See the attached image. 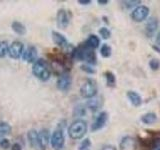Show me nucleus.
Instances as JSON below:
<instances>
[{"mask_svg": "<svg viewBox=\"0 0 160 150\" xmlns=\"http://www.w3.org/2000/svg\"><path fill=\"white\" fill-rule=\"evenodd\" d=\"M32 73L41 81H47L51 75V68L45 59H38L33 64Z\"/></svg>", "mask_w": 160, "mask_h": 150, "instance_id": "1", "label": "nucleus"}, {"mask_svg": "<svg viewBox=\"0 0 160 150\" xmlns=\"http://www.w3.org/2000/svg\"><path fill=\"white\" fill-rule=\"evenodd\" d=\"M87 132V123L82 119H77L70 125L68 128V134L70 138L78 140L84 137Z\"/></svg>", "mask_w": 160, "mask_h": 150, "instance_id": "2", "label": "nucleus"}, {"mask_svg": "<svg viewBox=\"0 0 160 150\" xmlns=\"http://www.w3.org/2000/svg\"><path fill=\"white\" fill-rule=\"evenodd\" d=\"M97 91H98V88H97L96 81L91 78H88L85 80V82L81 85V87H80V94H81V96L84 98L91 99L95 97L97 94Z\"/></svg>", "mask_w": 160, "mask_h": 150, "instance_id": "3", "label": "nucleus"}, {"mask_svg": "<svg viewBox=\"0 0 160 150\" xmlns=\"http://www.w3.org/2000/svg\"><path fill=\"white\" fill-rule=\"evenodd\" d=\"M50 144L54 150H61L65 144V137L62 129H56L50 137Z\"/></svg>", "mask_w": 160, "mask_h": 150, "instance_id": "4", "label": "nucleus"}, {"mask_svg": "<svg viewBox=\"0 0 160 150\" xmlns=\"http://www.w3.org/2000/svg\"><path fill=\"white\" fill-rule=\"evenodd\" d=\"M148 15L149 8L145 5H139V6L133 9V11L130 14V17L135 22H141L148 17Z\"/></svg>", "mask_w": 160, "mask_h": 150, "instance_id": "5", "label": "nucleus"}, {"mask_svg": "<svg viewBox=\"0 0 160 150\" xmlns=\"http://www.w3.org/2000/svg\"><path fill=\"white\" fill-rule=\"evenodd\" d=\"M24 52V44L21 41L15 40L9 45L8 54L12 59H19L22 57V54Z\"/></svg>", "mask_w": 160, "mask_h": 150, "instance_id": "6", "label": "nucleus"}, {"mask_svg": "<svg viewBox=\"0 0 160 150\" xmlns=\"http://www.w3.org/2000/svg\"><path fill=\"white\" fill-rule=\"evenodd\" d=\"M57 88L60 91H67V90L71 86V77H70L69 73L64 72L59 75L57 79Z\"/></svg>", "mask_w": 160, "mask_h": 150, "instance_id": "7", "label": "nucleus"}, {"mask_svg": "<svg viewBox=\"0 0 160 150\" xmlns=\"http://www.w3.org/2000/svg\"><path fill=\"white\" fill-rule=\"evenodd\" d=\"M70 22V18L68 16V12L65 9H59L56 14V23L57 26L61 29L67 28Z\"/></svg>", "mask_w": 160, "mask_h": 150, "instance_id": "8", "label": "nucleus"}, {"mask_svg": "<svg viewBox=\"0 0 160 150\" xmlns=\"http://www.w3.org/2000/svg\"><path fill=\"white\" fill-rule=\"evenodd\" d=\"M37 56H38V53L35 46H28L26 49H24V52L22 54V58L24 61H27L29 63H33V64L38 60Z\"/></svg>", "mask_w": 160, "mask_h": 150, "instance_id": "9", "label": "nucleus"}, {"mask_svg": "<svg viewBox=\"0 0 160 150\" xmlns=\"http://www.w3.org/2000/svg\"><path fill=\"white\" fill-rule=\"evenodd\" d=\"M51 34H52L53 42L56 44L58 47L62 48V49H66V50L69 47H71V46H70L69 42L67 41L66 37H65L63 34H61V33L58 32V31H52Z\"/></svg>", "mask_w": 160, "mask_h": 150, "instance_id": "10", "label": "nucleus"}, {"mask_svg": "<svg viewBox=\"0 0 160 150\" xmlns=\"http://www.w3.org/2000/svg\"><path fill=\"white\" fill-rule=\"evenodd\" d=\"M107 119H108V114H107L106 111L100 112L99 115L96 117V119H95V121L92 124L91 130L94 132V131H98V130L103 128L104 125L106 124V122H107Z\"/></svg>", "mask_w": 160, "mask_h": 150, "instance_id": "11", "label": "nucleus"}, {"mask_svg": "<svg viewBox=\"0 0 160 150\" xmlns=\"http://www.w3.org/2000/svg\"><path fill=\"white\" fill-rule=\"evenodd\" d=\"M50 142V132L49 130L46 128H43L40 130V132L38 133V144L39 148L41 150H45L46 147L48 146V144Z\"/></svg>", "mask_w": 160, "mask_h": 150, "instance_id": "12", "label": "nucleus"}, {"mask_svg": "<svg viewBox=\"0 0 160 150\" xmlns=\"http://www.w3.org/2000/svg\"><path fill=\"white\" fill-rule=\"evenodd\" d=\"M120 150H136L137 141L131 136H125L120 141Z\"/></svg>", "mask_w": 160, "mask_h": 150, "instance_id": "13", "label": "nucleus"}, {"mask_svg": "<svg viewBox=\"0 0 160 150\" xmlns=\"http://www.w3.org/2000/svg\"><path fill=\"white\" fill-rule=\"evenodd\" d=\"M83 47H84V54H83V61H86L89 65H95L97 63V57L96 54H95L94 50L88 48L84 43Z\"/></svg>", "mask_w": 160, "mask_h": 150, "instance_id": "14", "label": "nucleus"}, {"mask_svg": "<svg viewBox=\"0 0 160 150\" xmlns=\"http://www.w3.org/2000/svg\"><path fill=\"white\" fill-rule=\"evenodd\" d=\"M158 28V21L155 17H150L145 25V33L147 37H152Z\"/></svg>", "mask_w": 160, "mask_h": 150, "instance_id": "15", "label": "nucleus"}, {"mask_svg": "<svg viewBox=\"0 0 160 150\" xmlns=\"http://www.w3.org/2000/svg\"><path fill=\"white\" fill-rule=\"evenodd\" d=\"M127 97L130 100L131 104L133 105V106H135V107L140 106L141 103H142L141 96H140V95L136 91H131V90H130V91L127 92Z\"/></svg>", "mask_w": 160, "mask_h": 150, "instance_id": "16", "label": "nucleus"}, {"mask_svg": "<svg viewBox=\"0 0 160 150\" xmlns=\"http://www.w3.org/2000/svg\"><path fill=\"white\" fill-rule=\"evenodd\" d=\"M27 138H28L30 146L33 147V148L39 147V144H38V132L36 131V130H35V129L29 130V132L27 133Z\"/></svg>", "mask_w": 160, "mask_h": 150, "instance_id": "17", "label": "nucleus"}, {"mask_svg": "<svg viewBox=\"0 0 160 150\" xmlns=\"http://www.w3.org/2000/svg\"><path fill=\"white\" fill-rule=\"evenodd\" d=\"M84 44L86 45V46L90 49H96L99 47V44H100V40L98 38V36H96L95 34H91L89 35V37L87 38L86 41L84 42Z\"/></svg>", "mask_w": 160, "mask_h": 150, "instance_id": "18", "label": "nucleus"}, {"mask_svg": "<svg viewBox=\"0 0 160 150\" xmlns=\"http://www.w3.org/2000/svg\"><path fill=\"white\" fill-rule=\"evenodd\" d=\"M141 121L144 124H153L157 121V115L154 112H147L141 116Z\"/></svg>", "mask_w": 160, "mask_h": 150, "instance_id": "19", "label": "nucleus"}, {"mask_svg": "<svg viewBox=\"0 0 160 150\" xmlns=\"http://www.w3.org/2000/svg\"><path fill=\"white\" fill-rule=\"evenodd\" d=\"M11 28L15 33L18 35H21V36L26 33V27L24 26V24H22L19 21H13L11 24Z\"/></svg>", "mask_w": 160, "mask_h": 150, "instance_id": "20", "label": "nucleus"}, {"mask_svg": "<svg viewBox=\"0 0 160 150\" xmlns=\"http://www.w3.org/2000/svg\"><path fill=\"white\" fill-rule=\"evenodd\" d=\"M101 100H100V98H91L90 100H88L87 102V107L91 110V111L95 112L97 111V110L100 108V106H101Z\"/></svg>", "mask_w": 160, "mask_h": 150, "instance_id": "21", "label": "nucleus"}, {"mask_svg": "<svg viewBox=\"0 0 160 150\" xmlns=\"http://www.w3.org/2000/svg\"><path fill=\"white\" fill-rule=\"evenodd\" d=\"M10 133H11V126L5 121L0 122V138L2 139Z\"/></svg>", "mask_w": 160, "mask_h": 150, "instance_id": "22", "label": "nucleus"}, {"mask_svg": "<svg viewBox=\"0 0 160 150\" xmlns=\"http://www.w3.org/2000/svg\"><path fill=\"white\" fill-rule=\"evenodd\" d=\"M104 76H105V79H106V83H107L108 86L114 87L115 83H116V77H115L114 73L108 70V71L104 72Z\"/></svg>", "mask_w": 160, "mask_h": 150, "instance_id": "23", "label": "nucleus"}, {"mask_svg": "<svg viewBox=\"0 0 160 150\" xmlns=\"http://www.w3.org/2000/svg\"><path fill=\"white\" fill-rule=\"evenodd\" d=\"M100 54L104 58H108L111 55V47L108 44H103L101 48H100Z\"/></svg>", "mask_w": 160, "mask_h": 150, "instance_id": "24", "label": "nucleus"}, {"mask_svg": "<svg viewBox=\"0 0 160 150\" xmlns=\"http://www.w3.org/2000/svg\"><path fill=\"white\" fill-rule=\"evenodd\" d=\"M8 48H9V44L6 40L0 42V58H3L8 53Z\"/></svg>", "mask_w": 160, "mask_h": 150, "instance_id": "25", "label": "nucleus"}, {"mask_svg": "<svg viewBox=\"0 0 160 150\" xmlns=\"http://www.w3.org/2000/svg\"><path fill=\"white\" fill-rule=\"evenodd\" d=\"M123 6L127 9H131L133 7L136 8L137 6H139V4L141 3V1L139 0H127V1H123Z\"/></svg>", "mask_w": 160, "mask_h": 150, "instance_id": "26", "label": "nucleus"}, {"mask_svg": "<svg viewBox=\"0 0 160 150\" xmlns=\"http://www.w3.org/2000/svg\"><path fill=\"white\" fill-rule=\"evenodd\" d=\"M160 133H154V137L152 138V148L151 150H160V137L158 136Z\"/></svg>", "mask_w": 160, "mask_h": 150, "instance_id": "27", "label": "nucleus"}, {"mask_svg": "<svg viewBox=\"0 0 160 150\" xmlns=\"http://www.w3.org/2000/svg\"><path fill=\"white\" fill-rule=\"evenodd\" d=\"M90 149H91V141H90L89 138H85L80 143L78 150H90Z\"/></svg>", "mask_w": 160, "mask_h": 150, "instance_id": "28", "label": "nucleus"}, {"mask_svg": "<svg viewBox=\"0 0 160 150\" xmlns=\"http://www.w3.org/2000/svg\"><path fill=\"white\" fill-rule=\"evenodd\" d=\"M99 34L100 36H101L103 39H108L111 36V32H110V30L106 27H101L99 29Z\"/></svg>", "mask_w": 160, "mask_h": 150, "instance_id": "29", "label": "nucleus"}, {"mask_svg": "<svg viewBox=\"0 0 160 150\" xmlns=\"http://www.w3.org/2000/svg\"><path fill=\"white\" fill-rule=\"evenodd\" d=\"M85 113H86V109L83 105H78L74 109V115H76V116H83Z\"/></svg>", "mask_w": 160, "mask_h": 150, "instance_id": "30", "label": "nucleus"}, {"mask_svg": "<svg viewBox=\"0 0 160 150\" xmlns=\"http://www.w3.org/2000/svg\"><path fill=\"white\" fill-rule=\"evenodd\" d=\"M149 67L152 70H158L160 68V61L158 59H151L149 61Z\"/></svg>", "mask_w": 160, "mask_h": 150, "instance_id": "31", "label": "nucleus"}, {"mask_svg": "<svg viewBox=\"0 0 160 150\" xmlns=\"http://www.w3.org/2000/svg\"><path fill=\"white\" fill-rule=\"evenodd\" d=\"M0 147L2 149H8L10 147V141L7 138L0 139Z\"/></svg>", "mask_w": 160, "mask_h": 150, "instance_id": "32", "label": "nucleus"}, {"mask_svg": "<svg viewBox=\"0 0 160 150\" xmlns=\"http://www.w3.org/2000/svg\"><path fill=\"white\" fill-rule=\"evenodd\" d=\"M81 70H83L84 72H86L88 74H94L95 70L90 66V65H81Z\"/></svg>", "mask_w": 160, "mask_h": 150, "instance_id": "33", "label": "nucleus"}, {"mask_svg": "<svg viewBox=\"0 0 160 150\" xmlns=\"http://www.w3.org/2000/svg\"><path fill=\"white\" fill-rule=\"evenodd\" d=\"M11 150H22V147L19 143H14L11 146Z\"/></svg>", "mask_w": 160, "mask_h": 150, "instance_id": "34", "label": "nucleus"}, {"mask_svg": "<svg viewBox=\"0 0 160 150\" xmlns=\"http://www.w3.org/2000/svg\"><path fill=\"white\" fill-rule=\"evenodd\" d=\"M101 150H117V149L113 145H105V146L101 148Z\"/></svg>", "mask_w": 160, "mask_h": 150, "instance_id": "35", "label": "nucleus"}, {"mask_svg": "<svg viewBox=\"0 0 160 150\" xmlns=\"http://www.w3.org/2000/svg\"><path fill=\"white\" fill-rule=\"evenodd\" d=\"M78 3L81 5H88L91 3V0H79Z\"/></svg>", "mask_w": 160, "mask_h": 150, "instance_id": "36", "label": "nucleus"}, {"mask_svg": "<svg viewBox=\"0 0 160 150\" xmlns=\"http://www.w3.org/2000/svg\"><path fill=\"white\" fill-rule=\"evenodd\" d=\"M97 2H98V4H100V5H106V4L109 3L108 0H98Z\"/></svg>", "mask_w": 160, "mask_h": 150, "instance_id": "37", "label": "nucleus"}, {"mask_svg": "<svg viewBox=\"0 0 160 150\" xmlns=\"http://www.w3.org/2000/svg\"><path fill=\"white\" fill-rule=\"evenodd\" d=\"M156 43H157V46L160 47V31L157 34V38H156Z\"/></svg>", "mask_w": 160, "mask_h": 150, "instance_id": "38", "label": "nucleus"}, {"mask_svg": "<svg viewBox=\"0 0 160 150\" xmlns=\"http://www.w3.org/2000/svg\"><path fill=\"white\" fill-rule=\"evenodd\" d=\"M155 51H157V52H159L160 53V47L159 46H157V45H153V47H152Z\"/></svg>", "mask_w": 160, "mask_h": 150, "instance_id": "39", "label": "nucleus"}]
</instances>
